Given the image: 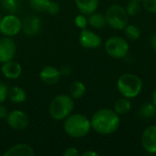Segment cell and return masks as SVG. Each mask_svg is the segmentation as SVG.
Wrapping results in <instances>:
<instances>
[{"mask_svg": "<svg viewBox=\"0 0 156 156\" xmlns=\"http://www.w3.org/2000/svg\"><path fill=\"white\" fill-rule=\"evenodd\" d=\"M61 77L60 70L53 66L44 67L39 73L41 81L47 85H56L60 80Z\"/></svg>", "mask_w": 156, "mask_h": 156, "instance_id": "obj_12", "label": "cell"}, {"mask_svg": "<svg viewBox=\"0 0 156 156\" xmlns=\"http://www.w3.org/2000/svg\"><path fill=\"white\" fill-rule=\"evenodd\" d=\"M16 53V44L12 37H5L0 39V63L14 59Z\"/></svg>", "mask_w": 156, "mask_h": 156, "instance_id": "obj_10", "label": "cell"}, {"mask_svg": "<svg viewBox=\"0 0 156 156\" xmlns=\"http://www.w3.org/2000/svg\"><path fill=\"white\" fill-rule=\"evenodd\" d=\"M79 41L84 48L89 49L98 48L102 44L101 37L97 33L87 28L81 29V32L79 37Z\"/></svg>", "mask_w": 156, "mask_h": 156, "instance_id": "obj_9", "label": "cell"}, {"mask_svg": "<svg viewBox=\"0 0 156 156\" xmlns=\"http://www.w3.org/2000/svg\"><path fill=\"white\" fill-rule=\"evenodd\" d=\"M63 155L64 156H79L80 155V152L78 151L77 148L75 147H69L67 148L64 152H63Z\"/></svg>", "mask_w": 156, "mask_h": 156, "instance_id": "obj_30", "label": "cell"}, {"mask_svg": "<svg viewBox=\"0 0 156 156\" xmlns=\"http://www.w3.org/2000/svg\"><path fill=\"white\" fill-rule=\"evenodd\" d=\"M86 93V86L82 81H75L69 88V95L73 100H79L82 98Z\"/></svg>", "mask_w": 156, "mask_h": 156, "instance_id": "obj_21", "label": "cell"}, {"mask_svg": "<svg viewBox=\"0 0 156 156\" xmlns=\"http://www.w3.org/2000/svg\"><path fill=\"white\" fill-rule=\"evenodd\" d=\"M155 114L156 106L153 102H145L138 110V115L142 119H152L155 117Z\"/></svg>", "mask_w": 156, "mask_h": 156, "instance_id": "obj_20", "label": "cell"}, {"mask_svg": "<svg viewBox=\"0 0 156 156\" xmlns=\"http://www.w3.org/2000/svg\"><path fill=\"white\" fill-rule=\"evenodd\" d=\"M59 11H60V5H58V3L56 1L50 0L47 12L50 15H57L58 13H59Z\"/></svg>", "mask_w": 156, "mask_h": 156, "instance_id": "obj_28", "label": "cell"}, {"mask_svg": "<svg viewBox=\"0 0 156 156\" xmlns=\"http://www.w3.org/2000/svg\"><path fill=\"white\" fill-rule=\"evenodd\" d=\"M59 70H60L61 76H64V77H69V76L71 74V72H72L71 69H70L69 67H68V66L63 67V68H62L61 69H59Z\"/></svg>", "mask_w": 156, "mask_h": 156, "instance_id": "obj_32", "label": "cell"}, {"mask_svg": "<svg viewBox=\"0 0 156 156\" xmlns=\"http://www.w3.org/2000/svg\"><path fill=\"white\" fill-rule=\"evenodd\" d=\"M63 129L71 138H83L87 136L91 130L90 120L83 114L71 113L64 120Z\"/></svg>", "mask_w": 156, "mask_h": 156, "instance_id": "obj_2", "label": "cell"}, {"mask_svg": "<svg viewBox=\"0 0 156 156\" xmlns=\"http://www.w3.org/2000/svg\"><path fill=\"white\" fill-rule=\"evenodd\" d=\"M154 118H155V121H156V114H155V117H154Z\"/></svg>", "mask_w": 156, "mask_h": 156, "instance_id": "obj_38", "label": "cell"}, {"mask_svg": "<svg viewBox=\"0 0 156 156\" xmlns=\"http://www.w3.org/2000/svg\"><path fill=\"white\" fill-rule=\"evenodd\" d=\"M1 6L5 9L8 14H14L18 7L17 0H0Z\"/></svg>", "mask_w": 156, "mask_h": 156, "instance_id": "obj_25", "label": "cell"}, {"mask_svg": "<svg viewBox=\"0 0 156 156\" xmlns=\"http://www.w3.org/2000/svg\"><path fill=\"white\" fill-rule=\"evenodd\" d=\"M129 43L121 37H112L105 43V51L114 58H122L129 53Z\"/></svg>", "mask_w": 156, "mask_h": 156, "instance_id": "obj_6", "label": "cell"}, {"mask_svg": "<svg viewBox=\"0 0 156 156\" xmlns=\"http://www.w3.org/2000/svg\"><path fill=\"white\" fill-rule=\"evenodd\" d=\"M152 102L156 106V89L154 90V92L152 94Z\"/></svg>", "mask_w": 156, "mask_h": 156, "instance_id": "obj_35", "label": "cell"}, {"mask_svg": "<svg viewBox=\"0 0 156 156\" xmlns=\"http://www.w3.org/2000/svg\"><path fill=\"white\" fill-rule=\"evenodd\" d=\"M88 23L90 27H92L93 28H96V29L103 28L107 25L105 15H103L101 13H97L96 11L94 13L89 15Z\"/></svg>", "mask_w": 156, "mask_h": 156, "instance_id": "obj_18", "label": "cell"}, {"mask_svg": "<svg viewBox=\"0 0 156 156\" xmlns=\"http://www.w3.org/2000/svg\"><path fill=\"white\" fill-rule=\"evenodd\" d=\"M129 16L127 15L125 8L119 5H111L105 13L106 22L112 28L116 30L124 29L128 25Z\"/></svg>", "mask_w": 156, "mask_h": 156, "instance_id": "obj_5", "label": "cell"}, {"mask_svg": "<svg viewBox=\"0 0 156 156\" xmlns=\"http://www.w3.org/2000/svg\"><path fill=\"white\" fill-rule=\"evenodd\" d=\"M144 83L142 79L133 73L122 74L117 80L118 91L128 99L137 97L143 90Z\"/></svg>", "mask_w": 156, "mask_h": 156, "instance_id": "obj_4", "label": "cell"}, {"mask_svg": "<svg viewBox=\"0 0 156 156\" xmlns=\"http://www.w3.org/2000/svg\"><path fill=\"white\" fill-rule=\"evenodd\" d=\"M7 125L16 131H23L29 125L28 115L21 110H13L7 113L5 117Z\"/></svg>", "mask_w": 156, "mask_h": 156, "instance_id": "obj_8", "label": "cell"}, {"mask_svg": "<svg viewBox=\"0 0 156 156\" xmlns=\"http://www.w3.org/2000/svg\"><path fill=\"white\" fill-rule=\"evenodd\" d=\"M8 87L4 82L0 81V103H4L7 99Z\"/></svg>", "mask_w": 156, "mask_h": 156, "instance_id": "obj_29", "label": "cell"}, {"mask_svg": "<svg viewBox=\"0 0 156 156\" xmlns=\"http://www.w3.org/2000/svg\"><path fill=\"white\" fill-rule=\"evenodd\" d=\"M124 33H125V36L127 37V38H129L130 40H133V41L139 39L141 37V30L135 25H127L124 27Z\"/></svg>", "mask_w": 156, "mask_h": 156, "instance_id": "obj_22", "label": "cell"}, {"mask_svg": "<svg viewBox=\"0 0 156 156\" xmlns=\"http://www.w3.org/2000/svg\"><path fill=\"white\" fill-rule=\"evenodd\" d=\"M7 98L11 102L16 104H20L27 100V92L23 88L15 86L8 89Z\"/></svg>", "mask_w": 156, "mask_h": 156, "instance_id": "obj_17", "label": "cell"}, {"mask_svg": "<svg viewBox=\"0 0 156 156\" xmlns=\"http://www.w3.org/2000/svg\"><path fill=\"white\" fill-rule=\"evenodd\" d=\"M141 10V5L139 4V1L135 0H130V2L125 6V11L129 16H136Z\"/></svg>", "mask_w": 156, "mask_h": 156, "instance_id": "obj_24", "label": "cell"}, {"mask_svg": "<svg viewBox=\"0 0 156 156\" xmlns=\"http://www.w3.org/2000/svg\"><path fill=\"white\" fill-rule=\"evenodd\" d=\"M99 155V154L98 153H96V152H94V151H90V150H89V151H85L83 154H82V156H98Z\"/></svg>", "mask_w": 156, "mask_h": 156, "instance_id": "obj_34", "label": "cell"}, {"mask_svg": "<svg viewBox=\"0 0 156 156\" xmlns=\"http://www.w3.org/2000/svg\"><path fill=\"white\" fill-rule=\"evenodd\" d=\"M132 109V102L130 99L123 97L117 100L114 103V111L119 115H125L130 112Z\"/></svg>", "mask_w": 156, "mask_h": 156, "instance_id": "obj_19", "label": "cell"}, {"mask_svg": "<svg viewBox=\"0 0 156 156\" xmlns=\"http://www.w3.org/2000/svg\"><path fill=\"white\" fill-rule=\"evenodd\" d=\"M2 17H3V16H2V14H1V12H0V21H1V19H2Z\"/></svg>", "mask_w": 156, "mask_h": 156, "instance_id": "obj_36", "label": "cell"}, {"mask_svg": "<svg viewBox=\"0 0 156 156\" xmlns=\"http://www.w3.org/2000/svg\"><path fill=\"white\" fill-rule=\"evenodd\" d=\"M50 0H30V6L38 13L47 12Z\"/></svg>", "mask_w": 156, "mask_h": 156, "instance_id": "obj_23", "label": "cell"}, {"mask_svg": "<svg viewBox=\"0 0 156 156\" xmlns=\"http://www.w3.org/2000/svg\"><path fill=\"white\" fill-rule=\"evenodd\" d=\"M151 45H152V48H154V50L156 51V31L154 33V35L152 36V38H151Z\"/></svg>", "mask_w": 156, "mask_h": 156, "instance_id": "obj_33", "label": "cell"}, {"mask_svg": "<svg viewBox=\"0 0 156 156\" xmlns=\"http://www.w3.org/2000/svg\"><path fill=\"white\" fill-rule=\"evenodd\" d=\"M141 142L145 152L148 154H156V125H150L144 129Z\"/></svg>", "mask_w": 156, "mask_h": 156, "instance_id": "obj_11", "label": "cell"}, {"mask_svg": "<svg viewBox=\"0 0 156 156\" xmlns=\"http://www.w3.org/2000/svg\"><path fill=\"white\" fill-rule=\"evenodd\" d=\"M22 31V20L15 14H7L0 21V32L5 37H13Z\"/></svg>", "mask_w": 156, "mask_h": 156, "instance_id": "obj_7", "label": "cell"}, {"mask_svg": "<svg viewBox=\"0 0 156 156\" xmlns=\"http://www.w3.org/2000/svg\"><path fill=\"white\" fill-rule=\"evenodd\" d=\"M4 156H34V149L27 144H17L10 147L4 154Z\"/></svg>", "mask_w": 156, "mask_h": 156, "instance_id": "obj_15", "label": "cell"}, {"mask_svg": "<svg viewBox=\"0 0 156 156\" xmlns=\"http://www.w3.org/2000/svg\"><path fill=\"white\" fill-rule=\"evenodd\" d=\"M74 23L76 25V27L80 29H84V28H87V26L89 25L88 23V17L86 15H83V14H80V15H77L75 19H74Z\"/></svg>", "mask_w": 156, "mask_h": 156, "instance_id": "obj_26", "label": "cell"}, {"mask_svg": "<svg viewBox=\"0 0 156 156\" xmlns=\"http://www.w3.org/2000/svg\"><path fill=\"white\" fill-rule=\"evenodd\" d=\"M41 27V21L36 16H26L22 20V31L27 36L37 35Z\"/></svg>", "mask_w": 156, "mask_h": 156, "instance_id": "obj_14", "label": "cell"}, {"mask_svg": "<svg viewBox=\"0 0 156 156\" xmlns=\"http://www.w3.org/2000/svg\"><path fill=\"white\" fill-rule=\"evenodd\" d=\"M79 11L86 16L94 13L99 6V0H75Z\"/></svg>", "mask_w": 156, "mask_h": 156, "instance_id": "obj_16", "label": "cell"}, {"mask_svg": "<svg viewBox=\"0 0 156 156\" xmlns=\"http://www.w3.org/2000/svg\"><path fill=\"white\" fill-rule=\"evenodd\" d=\"M1 72L3 76L7 80H16L22 74V66L20 63L12 59L2 63Z\"/></svg>", "mask_w": 156, "mask_h": 156, "instance_id": "obj_13", "label": "cell"}, {"mask_svg": "<svg viewBox=\"0 0 156 156\" xmlns=\"http://www.w3.org/2000/svg\"><path fill=\"white\" fill-rule=\"evenodd\" d=\"M135 1H139V2H140V1H142V0H135Z\"/></svg>", "mask_w": 156, "mask_h": 156, "instance_id": "obj_37", "label": "cell"}, {"mask_svg": "<svg viewBox=\"0 0 156 156\" xmlns=\"http://www.w3.org/2000/svg\"><path fill=\"white\" fill-rule=\"evenodd\" d=\"M7 113H8L7 108L5 105H3V103H0V119H5Z\"/></svg>", "mask_w": 156, "mask_h": 156, "instance_id": "obj_31", "label": "cell"}, {"mask_svg": "<svg viewBox=\"0 0 156 156\" xmlns=\"http://www.w3.org/2000/svg\"><path fill=\"white\" fill-rule=\"evenodd\" d=\"M91 129L101 135H110L115 133L121 124L120 115L114 110L104 108L97 111L90 119Z\"/></svg>", "mask_w": 156, "mask_h": 156, "instance_id": "obj_1", "label": "cell"}, {"mask_svg": "<svg viewBox=\"0 0 156 156\" xmlns=\"http://www.w3.org/2000/svg\"><path fill=\"white\" fill-rule=\"evenodd\" d=\"M144 8L150 13L156 14V0H142Z\"/></svg>", "mask_w": 156, "mask_h": 156, "instance_id": "obj_27", "label": "cell"}, {"mask_svg": "<svg viewBox=\"0 0 156 156\" xmlns=\"http://www.w3.org/2000/svg\"><path fill=\"white\" fill-rule=\"evenodd\" d=\"M74 100L70 95L59 94L52 99L48 106V112L55 121H64L74 110Z\"/></svg>", "mask_w": 156, "mask_h": 156, "instance_id": "obj_3", "label": "cell"}]
</instances>
